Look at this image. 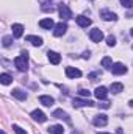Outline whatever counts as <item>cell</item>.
I'll return each instance as SVG.
<instances>
[{"instance_id":"6da1fadb","label":"cell","mask_w":133,"mask_h":134,"mask_svg":"<svg viewBox=\"0 0 133 134\" xmlns=\"http://www.w3.org/2000/svg\"><path fill=\"white\" fill-rule=\"evenodd\" d=\"M14 66L17 67L19 72H27L28 70V53L22 52L17 58H14Z\"/></svg>"},{"instance_id":"7a4b0ae2","label":"cell","mask_w":133,"mask_h":134,"mask_svg":"<svg viewBox=\"0 0 133 134\" xmlns=\"http://www.w3.org/2000/svg\"><path fill=\"white\" fill-rule=\"evenodd\" d=\"M111 72H113V75H124V73H127V67L122 63H114L111 67Z\"/></svg>"},{"instance_id":"3957f363","label":"cell","mask_w":133,"mask_h":134,"mask_svg":"<svg viewBox=\"0 0 133 134\" xmlns=\"http://www.w3.org/2000/svg\"><path fill=\"white\" fill-rule=\"evenodd\" d=\"M58 13H60V16H61V19H70L72 17V11L69 9V6L67 5H60V8H58Z\"/></svg>"},{"instance_id":"277c9868","label":"cell","mask_w":133,"mask_h":134,"mask_svg":"<svg viewBox=\"0 0 133 134\" xmlns=\"http://www.w3.org/2000/svg\"><path fill=\"white\" fill-rule=\"evenodd\" d=\"M89 39H91L93 42H100V41L103 39L102 30H99V28H93V30L89 31Z\"/></svg>"},{"instance_id":"5b68a950","label":"cell","mask_w":133,"mask_h":134,"mask_svg":"<svg viewBox=\"0 0 133 134\" xmlns=\"http://www.w3.org/2000/svg\"><path fill=\"white\" fill-rule=\"evenodd\" d=\"M100 17L103 19V20H108V22H114V20H117V16L114 14V13H111V11H108V9H102L100 11Z\"/></svg>"},{"instance_id":"8992f818","label":"cell","mask_w":133,"mask_h":134,"mask_svg":"<svg viewBox=\"0 0 133 134\" xmlns=\"http://www.w3.org/2000/svg\"><path fill=\"white\" fill-rule=\"evenodd\" d=\"M67 31V25L64 22H60V24H57L55 25V30H53V34L57 36V37H60V36H63V34Z\"/></svg>"},{"instance_id":"52a82bcc","label":"cell","mask_w":133,"mask_h":134,"mask_svg":"<svg viewBox=\"0 0 133 134\" xmlns=\"http://www.w3.org/2000/svg\"><path fill=\"white\" fill-rule=\"evenodd\" d=\"M75 22H77L78 27H81V28H88V27L91 25V19H89V17H85V16H77V17H75Z\"/></svg>"},{"instance_id":"ba28073f","label":"cell","mask_w":133,"mask_h":134,"mask_svg":"<svg viewBox=\"0 0 133 134\" xmlns=\"http://www.w3.org/2000/svg\"><path fill=\"white\" fill-rule=\"evenodd\" d=\"M93 123H94L96 126H105V125L108 123V117H106L105 114H99V115H96V117H94Z\"/></svg>"},{"instance_id":"9c48e42d","label":"cell","mask_w":133,"mask_h":134,"mask_svg":"<svg viewBox=\"0 0 133 134\" xmlns=\"http://www.w3.org/2000/svg\"><path fill=\"white\" fill-rule=\"evenodd\" d=\"M32 117H33V120H36V122H39V123H44V122L47 120L45 114H44L42 111H39V109H34L33 112H32Z\"/></svg>"},{"instance_id":"30bf717a","label":"cell","mask_w":133,"mask_h":134,"mask_svg":"<svg viewBox=\"0 0 133 134\" xmlns=\"http://www.w3.org/2000/svg\"><path fill=\"white\" fill-rule=\"evenodd\" d=\"M39 27L44 28V30H52V28H55V24H53V20L50 17H47V19L39 20Z\"/></svg>"},{"instance_id":"8fae6325","label":"cell","mask_w":133,"mask_h":134,"mask_svg":"<svg viewBox=\"0 0 133 134\" xmlns=\"http://www.w3.org/2000/svg\"><path fill=\"white\" fill-rule=\"evenodd\" d=\"M72 104H74L75 108H81V106H94V101L81 100V98H74V100H72Z\"/></svg>"},{"instance_id":"7c38bea8","label":"cell","mask_w":133,"mask_h":134,"mask_svg":"<svg viewBox=\"0 0 133 134\" xmlns=\"http://www.w3.org/2000/svg\"><path fill=\"white\" fill-rule=\"evenodd\" d=\"M66 75L67 78H80L81 76V72L75 67H66Z\"/></svg>"},{"instance_id":"4fadbf2b","label":"cell","mask_w":133,"mask_h":134,"mask_svg":"<svg viewBox=\"0 0 133 134\" xmlns=\"http://www.w3.org/2000/svg\"><path fill=\"white\" fill-rule=\"evenodd\" d=\"M47 56H49V61L52 63V64H60V61H61V56L57 53V52H52V50H49L47 52Z\"/></svg>"},{"instance_id":"5bb4252c","label":"cell","mask_w":133,"mask_h":134,"mask_svg":"<svg viewBox=\"0 0 133 134\" xmlns=\"http://www.w3.org/2000/svg\"><path fill=\"white\" fill-rule=\"evenodd\" d=\"M25 39H27V42H30L32 45H34V47H41V45H42V37H39V36L30 34V36H27Z\"/></svg>"},{"instance_id":"9a60e30c","label":"cell","mask_w":133,"mask_h":134,"mask_svg":"<svg viewBox=\"0 0 133 134\" xmlns=\"http://www.w3.org/2000/svg\"><path fill=\"white\" fill-rule=\"evenodd\" d=\"M52 115H53L55 119H63V120H66L67 123H70V119H69V115H67V112H64L63 109H55Z\"/></svg>"},{"instance_id":"2e32d148","label":"cell","mask_w":133,"mask_h":134,"mask_svg":"<svg viewBox=\"0 0 133 134\" xmlns=\"http://www.w3.org/2000/svg\"><path fill=\"white\" fill-rule=\"evenodd\" d=\"M94 95H96L99 100H105V98H106V95H108V91H106V87L99 86V87L94 91Z\"/></svg>"},{"instance_id":"e0dca14e","label":"cell","mask_w":133,"mask_h":134,"mask_svg":"<svg viewBox=\"0 0 133 134\" xmlns=\"http://www.w3.org/2000/svg\"><path fill=\"white\" fill-rule=\"evenodd\" d=\"M11 30H13V36H14V37H21V36L24 34V27H22L21 24H14Z\"/></svg>"},{"instance_id":"ac0fdd59","label":"cell","mask_w":133,"mask_h":134,"mask_svg":"<svg viewBox=\"0 0 133 134\" xmlns=\"http://www.w3.org/2000/svg\"><path fill=\"white\" fill-rule=\"evenodd\" d=\"M47 131L50 134H64V128L61 125H52L47 128Z\"/></svg>"},{"instance_id":"d6986e66","label":"cell","mask_w":133,"mask_h":134,"mask_svg":"<svg viewBox=\"0 0 133 134\" xmlns=\"http://www.w3.org/2000/svg\"><path fill=\"white\" fill-rule=\"evenodd\" d=\"M39 101H41V104H44V106H52L55 100H53V97H50V95H41L39 97Z\"/></svg>"},{"instance_id":"ffe728a7","label":"cell","mask_w":133,"mask_h":134,"mask_svg":"<svg viewBox=\"0 0 133 134\" xmlns=\"http://www.w3.org/2000/svg\"><path fill=\"white\" fill-rule=\"evenodd\" d=\"M13 97H16L17 100H21V101L27 100V94L22 89H13Z\"/></svg>"},{"instance_id":"44dd1931","label":"cell","mask_w":133,"mask_h":134,"mask_svg":"<svg viewBox=\"0 0 133 134\" xmlns=\"http://www.w3.org/2000/svg\"><path fill=\"white\" fill-rule=\"evenodd\" d=\"M110 91H111L113 94H119V92L124 91V84H122V83H111Z\"/></svg>"},{"instance_id":"7402d4cb","label":"cell","mask_w":133,"mask_h":134,"mask_svg":"<svg viewBox=\"0 0 133 134\" xmlns=\"http://www.w3.org/2000/svg\"><path fill=\"white\" fill-rule=\"evenodd\" d=\"M11 81H13V76H11V75H8V73H2V75H0V83H2V84L6 86V84H9Z\"/></svg>"},{"instance_id":"603a6c76","label":"cell","mask_w":133,"mask_h":134,"mask_svg":"<svg viewBox=\"0 0 133 134\" xmlns=\"http://www.w3.org/2000/svg\"><path fill=\"white\" fill-rule=\"evenodd\" d=\"M102 67H105V69L111 70V67H113V61H111V58H110V56H105V58L102 59Z\"/></svg>"},{"instance_id":"cb8c5ba5","label":"cell","mask_w":133,"mask_h":134,"mask_svg":"<svg viewBox=\"0 0 133 134\" xmlns=\"http://www.w3.org/2000/svg\"><path fill=\"white\" fill-rule=\"evenodd\" d=\"M41 9H42V11H45V13H49V11L52 13V11H53V6H52V2H45V3H44V5L41 6Z\"/></svg>"},{"instance_id":"d4e9b609","label":"cell","mask_w":133,"mask_h":134,"mask_svg":"<svg viewBox=\"0 0 133 134\" xmlns=\"http://www.w3.org/2000/svg\"><path fill=\"white\" fill-rule=\"evenodd\" d=\"M3 47H9L11 42H13V36H3Z\"/></svg>"},{"instance_id":"484cf974","label":"cell","mask_w":133,"mask_h":134,"mask_svg":"<svg viewBox=\"0 0 133 134\" xmlns=\"http://www.w3.org/2000/svg\"><path fill=\"white\" fill-rule=\"evenodd\" d=\"M13 131L16 134H27V131H25L24 128H21L19 125H13Z\"/></svg>"},{"instance_id":"4316f807","label":"cell","mask_w":133,"mask_h":134,"mask_svg":"<svg viewBox=\"0 0 133 134\" xmlns=\"http://www.w3.org/2000/svg\"><path fill=\"white\" fill-rule=\"evenodd\" d=\"M106 44H108V47H114L116 45V37L114 36H108L106 37Z\"/></svg>"},{"instance_id":"83f0119b","label":"cell","mask_w":133,"mask_h":134,"mask_svg":"<svg viewBox=\"0 0 133 134\" xmlns=\"http://www.w3.org/2000/svg\"><path fill=\"white\" fill-rule=\"evenodd\" d=\"M121 5L124 8H133V0H121Z\"/></svg>"},{"instance_id":"f1b7e54d","label":"cell","mask_w":133,"mask_h":134,"mask_svg":"<svg viewBox=\"0 0 133 134\" xmlns=\"http://www.w3.org/2000/svg\"><path fill=\"white\" fill-rule=\"evenodd\" d=\"M78 94H80V97H89V95H91V92H89L88 89H80Z\"/></svg>"},{"instance_id":"f546056e","label":"cell","mask_w":133,"mask_h":134,"mask_svg":"<svg viewBox=\"0 0 133 134\" xmlns=\"http://www.w3.org/2000/svg\"><path fill=\"white\" fill-rule=\"evenodd\" d=\"M99 106H102L103 109H108V108H110V103H108V101H103V103H102V104H99Z\"/></svg>"},{"instance_id":"4dcf8cb0","label":"cell","mask_w":133,"mask_h":134,"mask_svg":"<svg viewBox=\"0 0 133 134\" xmlns=\"http://www.w3.org/2000/svg\"><path fill=\"white\" fill-rule=\"evenodd\" d=\"M99 75H100V72H94V73H91L88 78H89V80H93V78H96V76H99Z\"/></svg>"},{"instance_id":"1f68e13d","label":"cell","mask_w":133,"mask_h":134,"mask_svg":"<svg viewBox=\"0 0 133 134\" xmlns=\"http://www.w3.org/2000/svg\"><path fill=\"white\" fill-rule=\"evenodd\" d=\"M89 56H91V53H89V52H85V53H83V58H85V59H88Z\"/></svg>"},{"instance_id":"d6a6232c","label":"cell","mask_w":133,"mask_h":134,"mask_svg":"<svg viewBox=\"0 0 133 134\" xmlns=\"http://www.w3.org/2000/svg\"><path fill=\"white\" fill-rule=\"evenodd\" d=\"M72 134H81L80 131H72Z\"/></svg>"},{"instance_id":"836d02e7","label":"cell","mask_w":133,"mask_h":134,"mask_svg":"<svg viewBox=\"0 0 133 134\" xmlns=\"http://www.w3.org/2000/svg\"><path fill=\"white\" fill-rule=\"evenodd\" d=\"M129 104H130V106L133 108V100H130V101H129Z\"/></svg>"},{"instance_id":"e575fe53","label":"cell","mask_w":133,"mask_h":134,"mask_svg":"<svg viewBox=\"0 0 133 134\" xmlns=\"http://www.w3.org/2000/svg\"><path fill=\"white\" fill-rule=\"evenodd\" d=\"M130 34H132V37H133V28H132V30H130Z\"/></svg>"},{"instance_id":"d590c367","label":"cell","mask_w":133,"mask_h":134,"mask_svg":"<svg viewBox=\"0 0 133 134\" xmlns=\"http://www.w3.org/2000/svg\"><path fill=\"white\" fill-rule=\"evenodd\" d=\"M0 134H6V133H5V131H0Z\"/></svg>"},{"instance_id":"8d00e7d4","label":"cell","mask_w":133,"mask_h":134,"mask_svg":"<svg viewBox=\"0 0 133 134\" xmlns=\"http://www.w3.org/2000/svg\"><path fill=\"white\" fill-rule=\"evenodd\" d=\"M99 134H110V133H99Z\"/></svg>"}]
</instances>
